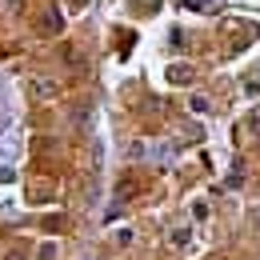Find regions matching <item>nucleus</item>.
<instances>
[{
	"label": "nucleus",
	"mask_w": 260,
	"mask_h": 260,
	"mask_svg": "<svg viewBox=\"0 0 260 260\" xmlns=\"http://www.w3.org/2000/svg\"><path fill=\"white\" fill-rule=\"evenodd\" d=\"M168 76H172V80H176V84H188V80H192V68H172V72H168Z\"/></svg>",
	"instance_id": "nucleus-2"
},
{
	"label": "nucleus",
	"mask_w": 260,
	"mask_h": 260,
	"mask_svg": "<svg viewBox=\"0 0 260 260\" xmlns=\"http://www.w3.org/2000/svg\"><path fill=\"white\" fill-rule=\"evenodd\" d=\"M4 260H24V252H8V256H4Z\"/></svg>",
	"instance_id": "nucleus-6"
},
{
	"label": "nucleus",
	"mask_w": 260,
	"mask_h": 260,
	"mask_svg": "<svg viewBox=\"0 0 260 260\" xmlns=\"http://www.w3.org/2000/svg\"><path fill=\"white\" fill-rule=\"evenodd\" d=\"M60 24H64V16H60V12H48L40 28H44V32H60Z\"/></svg>",
	"instance_id": "nucleus-1"
},
{
	"label": "nucleus",
	"mask_w": 260,
	"mask_h": 260,
	"mask_svg": "<svg viewBox=\"0 0 260 260\" xmlns=\"http://www.w3.org/2000/svg\"><path fill=\"white\" fill-rule=\"evenodd\" d=\"M172 244H176V248L188 244V228H176V232H172Z\"/></svg>",
	"instance_id": "nucleus-4"
},
{
	"label": "nucleus",
	"mask_w": 260,
	"mask_h": 260,
	"mask_svg": "<svg viewBox=\"0 0 260 260\" xmlns=\"http://www.w3.org/2000/svg\"><path fill=\"white\" fill-rule=\"evenodd\" d=\"M32 88H36V96H52L56 92V84H48V80H36Z\"/></svg>",
	"instance_id": "nucleus-3"
},
{
	"label": "nucleus",
	"mask_w": 260,
	"mask_h": 260,
	"mask_svg": "<svg viewBox=\"0 0 260 260\" xmlns=\"http://www.w3.org/2000/svg\"><path fill=\"white\" fill-rule=\"evenodd\" d=\"M192 112H208V100H204V96H192Z\"/></svg>",
	"instance_id": "nucleus-5"
}]
</instances>
